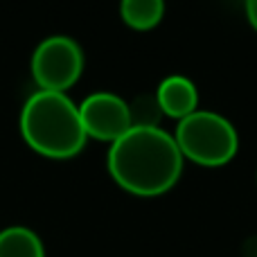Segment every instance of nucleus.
I'll list each match as a JSON object with an SVG mask.
<instances>
[{"instance_id":"nucleus-1","label":"nucleus","mask_w":257,"mask_h":257,"mask_svg":"<svg viewBox=\"0 0 257 257\" xmlns=\"http://www.w3.org/2000/svg\"><path fill=\"white\" fill-rule=\"evenodd\" d=\"M106 167L124 192L142 199L160 196L178 183L183 156L172 133L160 126H131L108 147Z\"/></svg>"},{"instance_id":"nucleus-2","label":"nucleus","mask_w":257,"mask_h":257,"mask_svg":"<svg viewBox=\"0 0 257 257\" xmlns=\"http://www.w3.org/2000/svg\"><path fill=\"white\" fill-rule=\"evenodd\" d=\"M21 133L36 154L54 160L75 158L88 140L79 104L54 90H36L27 97L21 111Z\"/></svg>"},{"instance_id":"nucleus-3","label":"nucleus","mask_w":257,"mask_h":257,"mask_svg":"<svg viewBox=\"0 0 257 257\" xmlns=\"http://www.w3.org/2000/svg\"><path fill=\"white\" fill-rule=\"evenodd\" d=\"M174 140L183 160L201 167H221L237 156L239 136L230 120L214 111H194L178 120Z\"/></svg>"},{"instance_id":"nucleus-4","label":"nucleus","mask_w":257,"mask_h":257,"mask_svg":"<svg viewBox=\"0 0 257 257\" xmlns=\"http://www.w3.org/2000/svg\"><path fill=\"white\" fill-rule=\"evenodd\" d=\"M30 68L39 90L66 93L84 72V50L70 36L52 34L34 48Z\"/></svg>"},{"instance_id":"nucleus-5","label":"nucleus","mask_w":257,"mask_h":257,"mask_svg":"<svg viewBox=\"0 0 257 257\" xmlns=\"http://www.w3.org/2000/svg\"><path fill=\"white\" fill-rule=\"evenodd\" d=\"M79 117L86 136L108 142V145L122 138L133 126L128 102H124L120 95L106 93V90L88 95L79 104Z\"/></svg>"},{"instance_id":"nucleus-6","label":"nucleus","mask_w":257,"mask_h":257,"mask_svg":"<svg viewBox=\"0 0 257 257\" xmlns=\"http://www.w3.org/2000/svg\"><path fill=\"white\" fill-rule=\"evenodd\" d=\"M156 99L160 104L163 115L174 117V120H183L194 111H199L196 108L199 106V90L183 75H172L160 81V86L156 88Z\"/></svg>"},{"instance_id":"nucleus-7","label":"nucleus","mask_w":257,"mask_h":257,"mask_svg":"<svg viewBox=\"0 0 257 257\" xmlns=\"http://www.w3.org/2000/svg\"><path fill=\"white\" fill-rule=\"evenodd\" d=\"M0 257H45V246L32 228L7 226L0 230Z\"/></svg>"},{"instance_id":"nucleus-8","label":"nucleus","mask_w":257,"mask_h":257,"mask_svg":"<svg viewBox=\"0 0 257 257\" xmlns=\"http://www.w3.org/2000/svg\"><path fill=\"white\" fill-rule=\"evenodd\" d=\"M120 16L131 30L149 32L163 21L165 0H120Z\"/></svg>"},{"instance_id":"nucleus-9","label":"nucleus","mask_w":257,"mask_h":257,"mask_svg":"<svg viewBox=\"0 0 257 257\" xmlns=\"http://www.w3.org/2000/svg\"><path fill=\"white\" fill-rule=\"evenodd\" d=\"M128 111H131L133 126H160V120L165 117L163 111H160L158 99H156V93L136 97L128 104Z\"/></svg>"},{"instance_id":"nucleus-10","label":"nucleus","mask_w":257,"mask_h":257,"mask_svg":"<svg viewBox=\"0 0 257 257\" xmlns=\"http://www.w3.org/2000/svg\"><path fill=\"white\" fill-rule=\"evenodd\" d=\"M244 9H246V18H248L250 27L257 32V0H244Z\"/></svg>"}]
</instances>
